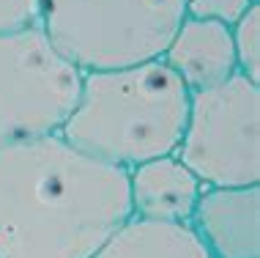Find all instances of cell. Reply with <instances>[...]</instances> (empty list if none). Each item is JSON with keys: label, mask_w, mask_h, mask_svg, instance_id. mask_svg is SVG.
Returning <instances> with one entry per match:
<instances>
[{"label": "cell", "mask_w": 260, "mask_h": 258, "mask_svg": "<svg viewBox=\"0 0 260 258\" xmlns=\"http://www.w3.org/2000/svg\"><path fill=\"white\" fill-rule=\"evenodd\" d=\"M129 217L123 168L60 135L0 146V258H93Z\"/></svg>", "instance_id": "cell-1"}, {"label": "cell", "mask_w": 260, "mask_h": 258, "mask_svg": "<svg viewBox=\"0 0 260 258\" xmlns=\"http://www.w3.org/2000/svg\"><path fill=\"white\" fill-rule=\"evenodd\" d=\"M189 113V91L165 61L85 72L72 116L58 135L74 149L129 170L175 154Z\"/></svg>", "instance_id": "cell-2"}, {"label": "cell", "mask_w": 260, "mask_h": 258, "mask_svg": "<svg viewBox=\"0 0 260 258\" xmlns=\"http://www.w3.org/2000/svg\"><path fill=\"white\" fill-rule=\"evenodd\" d=\"M184 17V0H47L41 31L85 74L159 61Z\"/></svg>", "instance_id": "cell-3"}, {"label": "cell", "mask_w": 260, "mask_h": 258, "mask_svg": "<svg viewBox=\"0 0 260 258\" xmlns=\"http://www.w3.org/2000/svg\"><path fill=\"white\" fill-rule=\"evenodd\" d=\"M175 157L203 187L260 184V82L233 74L189 94V113Z\"/></svg>", "instance_id": "cell-4"}, {"label": "cell", "mask_w": 260, "mask_h": 258, "mask_svg": "<svg viewBox=\"0 0 260 258\" xmlns=\"http://www.w3.org/2000/svg\"><path fill=\"white\" fill-rule=\"evenodd\" d=\"M82 88V72L41 25L0 33V146L58 135Z\"/></svg>", "instance_id": "cell-5"}, {"label": "cell", "mask_w": 260, "mask_h": 258, "mask_svg": "<svg viewBox=\"0 0 260 258\" xmlns=\"http://www.w3.org/2000/svg\"><path fill=\"white\" fill-rule=\"evenodd\" d=\"M186 225L211 258H260V187H203Z\"/></svg>", "instance_id": "cell-6"}, {"label": "cell", "mask_w": 260, "mask_h": 258, "mask_svg": "<svg viewBox=\"0 0 260 258\" xmlns=\"http://www.w3.org/2000/svg\"><path fill=\"white\" fill-rule=\"evenodd\" d=\"M159 61L173 69L189 94L214 88L238 74L230 27L214 19L184 17Z\"/></svg>", "instance_id": "cell-7"}, {"label": "cell", "mask_w": 260, "mask_h": 258, "mask_svg": "<svg viewBox=\"0 0 260 258\" xmlns=\"http://www.w3.org/2000/svg\"><path fill=\"white\" fill-rule=\"evenodd\" d=\"M132 217L189 222L203 184L175 154L156 157L126 170Z\"/></svg>", "instance_id": "cell-8"}, {"label": "cell", "mask_w": 260, "mask_h": 258, "mask_svg": "<svg viewBox=\"0 0 260 258\" xmlns=\"http://www.w3.org/2000/svg\"><path fill=\"white\" fill-rule=\"evenodd\" d=\"M93 258H211L186 222L129 217Z\"/></svg>", "instance_id": "cell-9"}, {"label": "cell", "mask_w": 260, "mask_h": 258, "mask_svg": "<svg viewBox=\"0 0 260 258\" xmlns=\"http://www.w3.org/2000/svg\"><path fill=\"white\" fill-rule=\"evenodd\" d=\"M238 74L260 82V3L249 6L244 17L230 27Z\"/></svg>", "instance_id": "cell-10"}, {"label": "cell", "mask_w": 260, "mask_h": 258, "mask_svg": "<svg viewBox=\"0 0 260 258\" xmlns=\"http://www.w3.org/2000/svg\"><path fill=\"white\" fill-rule=\"evenodd\" d=\"M260 0H184V14L192 19H214L228 27H233L249 6Z\"/></svg>", "instance_id": "cell-11"}, {"label": "cell", "mask_w": 260, "mask_h": 258, "mask_svg": "<svg viewBox=\"0 0 260 258\" xmlns=\"http://www.w3.org/2000/svg\"><path fill=\"white\" fill-rule=\"evenodd\" d=\"M47 0H0V33L41 25Z\"/></svg>", "instance_id": "cell-12"}]
</instances>
